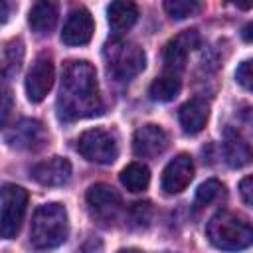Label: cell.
I'll list each match as a JSON object with an SVG mask.
<instances>
[{
	"instance_id": "8",
	"label": "cell",
	"mask_w": 253,
	"mask_h": 253,
	"mask_svg": "<svg viewBox=\"0 0 253 253\" xmlns=\"http://www.w3.org/2000/svg\"><path fill=\"white\" fill-rule=\"evenodd\" d=\"M4 140L20 150H38L47 142V132L40 121L22 119L12 128L4 130Z\"/></svg>"
},
{
	"instance_id": "27",
	"label": "cell",
	"mask_w": 253,
	"mask_h": 253,
	"mask_svg": "<svg viewBox=\"0 0 253 253\" xmlns=\"http://www.w3.org/2000/svg\"><path fill=\"white\" fill-rule=\"evenodd\" d=\"M241 38H243L245 42L253 43V22H249V24L243 26V30H241Z\"/></svg>"
},
{
	"instance_id": "18",
	"label": "cell",
	"mask_w": 253,
	"mask_h": 253,
	"mask_svg": "<svg viewBox=\"0 0 253 253\" xmlns=\"http://www.w3.org/2000/svg\"><path fill=\"white\" fill-rule=\"evenodd\" d=\"M138 18V8L132 2H111L107 8V20L115 34H123L134 26Z\"/></svg>"
},
{
	"instance_id": "19",
	"label": "cell",
	"mask_w": 253,
	"mask_h": 253,
	"mask_svg": "<svg viewBox=\"0 0 253 253\" xmlns=\"http://www.w3.org/2000/svg\"><path fill=\"white\" fill-rule=\"evenodd\" d=\"M121 184L128 190V192H142L148 188L150 182V172L144 164L140 162H130L121 170Z\"/></svg>"
},
{
	"instance_id": "23",
	"label": "cell",
	"mask_w": 253,
	"mask_h": 253,
	"mask_svg": "<svg viewBox=\"0 0 253 253\" xmlns=\"http://www.w3.org/2000/svg\"><path fill=\"white\" fill-rule=\"evenodd\" d=\"M221 190H223V186L217 180H206L196 190V204L198 206H210L211 202H215L221 196Z\"/></svg>"
},
{
	"instance_id": "12",
	"label": "cell",
	"mask_w": 253,
	"mask_h": 253,
	"mask_svg": "<svg viewBox=\"0 0 253 253\" xmlns=\"http://www.w3.org/2000/svg\"><path fill=\"white\" fill-rule=\"evenodd\" d=\"M87 206L101 219H113L121 210V196L109 184H95L87 190Z\"/></svg>"
},
{
	"instance_id": "14",
	"label": "cell",
	"mask_w": 253,
	"mask_h": 253,
	"mask_svg": "<svg viewBox=\"0 0 253 253\" xmlns=\"http://www.w3.org/2000/svg\"><path fill=\"white\" fill-rule=\"evenodd\" d=\"M93 36V18L89 10L75 8L69 12L67 22L61 32V42L65 45H85Z\"/></svg>"
},
{
	"instance_id": "24",
	"label": "cell",
	"mask_w": 253,
	"mask_h": 253,
	"mask_svg": "<svg viewBox=\"0 0 253 253\" xmlns=\"http://www.w3.org/2000/svg\"><path fill=\"white\" fill-rule=\"evenodd\" d=\"M235 81L243 89L253 91V59H245L243 63H239V67L235 71Z\"/></svg>"
},
{
	"instance_id": "16",
	"label": "cell",
	"mask_w": 253,
	"mask_h": 253,
	"mask_svg": "<svg viewBox=\"0 0 253 253\" xmlns=\"http://www.w3.org/2000/svg\"><path fill=\"white\" fill-rule=\"evenodd\" d=\"M208 117H210V107L204 99H190L178 111L180 125L188 134H198L200 130H204Z\"/></svg>"
},
{
	"instance_id": "15",
	"label": "cell",
	"mask_w": 253,
	"mask_h": 253,
	"mask_svg": "<svg viewBox=\"0 0 253 253\" xmlns=\"http://www.w3.org/2000/svg\"><path fill=\"white\" fill-rule=\"evenodd\" d=\"M223 156L231 168H243L253 162V148L237 130L227 128L223 136Z\"/></svg>"
},
{
	"instance_id": "1",
	"label": "cell",
	"mask_w": 253,
	"mask_h": 253,
	"mask_svg": "<svg viewBox=\"0 0 253 253\" xmlns=\"http://www.w3.org/2000/svg\"><path fill=\"white\" fill-rule=\"evenodd\" d=\"M103 109L95 67L89 61H67L61 73L57 113L63 121H77L99 115Z\"/></svg>"
},
{
	"instance_id": "13",
	"label": "cell",
	"mask_w": 253,
	"mask_h": 253,
	"mask_svg": "<svg viewBox=\"0 0 253 253\" xmlns=\"http://www.w3.org/2000/svg\"><path fill=\"white\" fill-rule=\"evenodd\" d=\"M32 178L42 186H63L71 178V164L67 158L51 156L32 166Z\"/></svg>"
},
{
	"instance_id": "26",
	"label": "cell",
	"mask_w": 253,
	"mask_h": 253,
	"mask_svg": "<svg viewBox=\"0 0 253 253\" xmlns=\"http://www.w3.org/2000/svg\"><path fill=\"white\" fill-rule=\"evenodd\" d=\"M10 115V91L4 89V107H2V123L6 125V119Z\"/></svg>"
},
{
	"instance_id": "21",
	"label": "cell",
	"mask_w": 253,
	"mask_h": 253,
	"mask_svg": "<svg viewBox=\"0 0 253 253\" xmlns=\"http://www.w3.org/2000/svg\"><path fill=\"white\" fill-rule=\"evenodd\" d=\"M164 10L172 20H184L188 16H194L202 10V4L196 0H166Z\"/></svg>"
},
{
	"instance_id": "28",
	"label": "cell",
	"mask_w": 253,
	"mask_h": 253,
	"mask_svg": "<svg viewBox=\"0 0 253 253\" xmlns=\"http://www.w3.org/2000/svg\"><path fill=\"white\" fill-rule=\"evenodd\" d=\"M117 253H142L140 249H121V251H117Z\"/></svg>"
},
{
	"instance_id": "25",
	"label": "cell",
	"mask_w": 253,
	"mask_h": 253,
	"mask_svg": "<svg viewBox=\"0 0 253 253\" xmlns=\"http://www.w3.org/2000/svg\"><path fill=\"white\" fill-rule=\"evenodd\" d=\"M239 194H241L243 202L249 208H253V176H247L239 182Z\"/></svg>"
},
{
	"instance_id": "20",
	"label": "cell",
	"mask_w": 253,
	"mask_h": 253,
	"mask_svg": "<svg viewBox=\"0 0 253 253\" xmlns=\"http://www.w3.org/2000/svg\"><path fill=\"white\" fill-rule=\"evenodd\" d=\"M182 89V83L178 79V75H162V77H156L150 87H148V95L152 101H158V103H166V101H172Z\"/></svg>"
},
{
	"instance_id": "10",
	"label": "cell",
	"mask_w": 253,
	"mask_h": 253,
	"mask_svg": "<svg viewBox=\"0 0 253 253\" xmlns=\"http://www.w3.org/2000/svg\"><path fill=\"white\" fill-rule=\"evenodd\" d=\"M198 43H200L198 30H184L178 36H174L164 47V65H166V69L172 71V75L182 71L186 61H188L190 51L196 49Z\"/></svg>"
},
{
	"instance_id": "4",
	"label": "cell",
	"mask_w": 253,
	"mask_h": 253,
	"mask_svg": "<svg viewBox=\"0 0 253 253\" xmlns=\"http://www.w3.org/2000/svg\"><path fill=\"white\" fill-rule=\"evenodd\" d=\"M105 59L109 73L117 81H128L136 77L146 65V55L142 47L123 40H113L105 47Z\"/></svg>"
},
{
	"instance_id": "11",
	"label": "cell",
	"mask_w": 253,
	"mask_h": 253,
	"mask_svg": "<svg viewBox=\"0 0 253 253\" xmlns=\"http://www.w3.org/2000/svg\"><path fill=\"white\" fill-rule=\"evenodd\" d=\"M168 146V134L158 125H144L132 136V150L136 156L152 158L164 152Z\"/></svg>"
},
{
	"instance_id": "7",
	"label": "cell",
	"mask_w": 253,
	"mask_h": 253,
	"mask_svg": "<svg viewBox=\"0 0 253 253\" xmlns=\"http://www.w3.org/2000/svg\"><path fill=\"white\" fill-rule=\"evenodd\" d=\"M53 79H55V69H53V61L47 53H42L36 57L32 69L28 71L26 77V95L32 103H40L45 99V95L49 93V89L53 87Z\"/></svg>"
},
{
	"instance_id": "17",
	"label": "cell",
	"mask_w": 253,
	"mask_h": 253,
	"mask_svg": "<svg viewBox=\"0 0 253 253\" xmlns=\"http://www.w3.org/2000/svg\"><path fill=\"white\" fill-rule=\"evenodd\" d=\"M28 24L30 28L38 34V36H47L51 34V30L57 24V6L53 2L42 0L36 2L30 8V16H28Z\"/></svg>"
},
{
	"instance_id": "6",
	"label": "cell",
	"mask_w": 253,
	"mask_h": 253,
	"mask_svg": "<svg viewBox=\"0 0 253 253\" xmlns=\"http://www.w3.org/2000/svg\"><path fill=\"white\" fill-rule=\"evenodd\" d=\"M77 152L95 164H109L117 158L119 146L117 138L111 130L105 128H89L77 138Z\"/></svg>"
},
{
	"instance_id": "5",
	"label": "cell",
	"mask_w": 253,
	"mask_h": 253,
	"mask_svg": "<svg viewBox=\"0 0 253 253\" xmlns=\"http://www.w3.org/2000/svg\"><path fill=\"white\" fill-rule=\"evenodd\" d=\"M28 206V192L16 184H4L0 200V233L4 239L18 235Z\"/></svg>"
},
{
	"instance_id": "3",
	"label": "cell",
	"mask_w": 253,
	"mask_h": 253,
	"mask_svg": "<svg viewBox=\"0 0 253 253\" xmlns=\"http://www.w3.org/2000/svg\"><path fill=\"white\" fill-rule=\"evenodd\" d=\"M69 223L67 211L61 204H43L34 211L32 225H30V243L40 249H53L67 239Z\"/></svg>"
},
{
	"instance_id": "9",
	"label": "cell",
	"mask_w": 253,
	"mask_h": 253,
	"mask_svg": "<svg viewBox=\"0 0 253 253\" xmlns=\"http://www.w3.org/2000/svg\"><path fill=\"white\" fill-rule=\"evenodd\" d=\"M194 178V162H192V156L190 154H178L174 156L164 172H162V180H160V188L164 194L168 196H174V194H180L184 192L190 182Z\"/></svg>"
},
{
	"instance_id": "22",
	"label": "cell",
	"mask_w": 253,
	"mask_h": 253,
	"mask_svg": "<svg viewBox=\"0 0 253 253\" xmlns=\"http://www.w3.org/2000/svg\"><path fill=\"white\" fill-rule=\"evenodd\" d=\"M22 57H24V47L20 40H12L6 47H4V73H16L22 65Z\"/></svg>"
},
{
	"instance_id": "2",
	"label": "cell",
	"mask_w": 253,
	"mask_h": 253,
	"mask_svg": "<svg viewBox=\"0 0 253 253\" xmlns=\"http://www.w3.org/2000/svg\"><path fill=\"white\" fill-rule=\"evenodd\" d=\"M208 239L221 251H241L253 245V225L239 213L217 211L206 227Z\"/></svg>"
}]
</instances>
